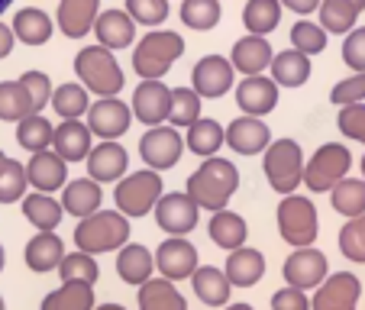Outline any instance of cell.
Here are the masks:
<instances>
[{
  "mask_svg": "<svg viewBox=\"0 0 365 310\" xmlns=\"http://www.w3.org/2000/svg\"><path fill=\"white\" fill-rule=\"evenodd\" d=\"M236 187H240V172H236V165L230 159L210 155V159H204V165L187 178L185 191L191 194L200 210H210V214H214V210H223V207L230 204Z\"/></svg>",
  "mask_w": 365,
  "mask_h": 310,
  "instance_id": "6da1fadb",
  "label": "cell"
},
{
  "mask_svg": "<svg viewBox=\"0 0 365 310\" xmlns=\"http://www.w3.org/2000/svg\"><path fill=\"white\" fill-rule=\"evenodd\" d=\"M75 75L81 78V84L97 97H117L123 91L126 78H123V68H120L113 48L107 46H88L78 52L75 58Z\"/></svg>",
  "mask_w": 365,
  "mask_h": 310,
  "instance_id": "7a4b0ae2",
  "label": "cell"
},
{
  "mask_svg": "<svg viewBox=\"0 0 365 310\" xmlns=\"http://www.w3.org/2000/svg\"><path fill=\"white\" fill-rule=\"evenodd\" d=\"M130 242V217L120 210H97L75 227V246L91 255L113 252Z\"/></svg>",
  "mask_w": 365,
  "mask_h": 310,
  "instance_id": "3957f363",
  "label": "cell"
},
{
  "mask_svg": "<svg viewBox=\"0 0 365 310\" xmlns=\"http://www.w3.org/2000/svg\"><path fill=\"white\" fill-rule=\"evenodd\" d=\"M185 56V39L172 29H152L149 36H143L133 52V71L139 78H165V71L172 68L178 58Z\"/></svg>",
  "mask_w": 365,
  "mask_h": 310,
  "instance_id": "277c9868",
  "label": "cell"
},
{
  "mask_svg": "<svg viewBox=\"0 0 365 310\" xmlns=\"http://www.w3.org/2000/svg\"><path fill=\"white\" fill-rule=\"evenodd\" d=\"M162 197V175L155 168H145V172H130L117 181L113 187V200H117V210L126 214L130 220L145 217L152 207L159 204Z\"/></svg>",
  "mask_w": 365,
  "mask_h": 310,
  "instance_id": "5b68a950",
  "label": "cell"
},
{
  "mask_svg": "<svg viewBox=\"0 0 365 310\" xmlns=\"http://www.w3.org/2000/svg\"><path fill=\"white\" fill-rule=\"evenodd\" d=\"M262 168L269 185L278 194H294L304 185V152L294 139H275L262 155Z\"/></svg>",
  "mask_w": 365,
  "mask_h": 310,
  "instance_id": "8992f818",
  "label": "cell"
},
{
  "mask_svg": "<svg viewBox=\"0 0 365 310\" xmlns=\"http://www.w3.org/2000/svg\"><path fill=\"white\" fill-rule=\"evenodd\" d=\"M317 207L310 197L301 194H284V200L278 204V233L288 246L301 249V246H314L317 239Z\"/></svg>",
  "mask_w": 365,
  "mask_h": 310,
  "instance_id": "52a82bcc",
  "label": "cell"
},
{
  "mask_svg": "<svg viewBox=\"0 0 365 310\" xmlns=\"http://www.w3.org/2000/svg\"><path fill=\"white\" fill-rule=\"evenodd\" d=\"M352 168V155L346 145L339 143H327L320 145L310 162L304 165V185L310 187V194H327L336 187V181L346 178V172Z\"/></svg>",
  "mask_w": 365,
  "mask_h": 310,
  "instance_id": "ba28073f",
  "label": "cell"
},
{
  "mask_svg": "<svg viewBox=\"0 0 365 310\" xmlns=\"http://www.w3.org/2000/svg\"><path fill=\"white\" fill-rule=\"evenodd\" d=\"M185 149H187V143L181 139L178 126H149V133L139 139V155L155 172L175 168Z\"/></svg>",
  "mask_w": 365,
  "mask_h": 310,
  "instance_id": "9c48e42d",
  "label": "cell"
},
{
  "mask_svg": "<svg viewBox=\"0 0 365 310\" xmlns=\"http://www.w3.org/2000/svg\"><path fill=\"white\" fill-rule=\"evenodd\" d=\"M172 113V88L162 78H143L133 91V117L145 126H162Z\"/></svg>",
  "mask_w": 365,
  "mask_h": 310,
  "instance_id": "30bf717a",
  "label": "cell"
},
{
  "mask_svg": "<svg viewBox=\"0 0 365 310\" xmlns=\"http://www.w3.org/2000/svg\"><path fill=\"white\" fill-rule=\"evenodd\" d=\"M284 281L294 284L301 291H310V288H320L324 278L330 275V265H327V255L314 246H301L284 259V269H282Z\"/></svg>",
  "mask_w": 365,
  "mask_h": 310,
  "instance_id": "8fae6325",
  "label": "cell"
},
{
  "mask_svg": "<svg viewBox=\"0 0 365 310\" xmlns=\"http://www.w3.org/2000/svg\"><path fill=\"white\" fill-rule=\"evenodd\" d=\"M197 217H200V207L194 204L191 194H162L159 204H155V223H159L162 233L168 236H185L197 227Z\"/></svg>",
  "mask_w": 365,
  "mask_h": 310,
  "instance_id": "7c38bea8",
  "label": "cell"
},
{
  "mask_svg": "<svg viewBox=\"0 0 365 310\" xmlns=\"http://www.w3.org/2000/svg\"><path fill=\"white\" fill-rule=\"evenodd\" d=\"M359 294H362V281L352 272H336L327 275L324 284L314 291L310 310H356Z\"/></svg>",
  "mask_w": 365,
  "mask_h": 310,
  "instance_id": "4fadbf2b",
  "label": "cell"
},
{
  "mask_svg": "<svg viewBox=\"0 0 365 310\" xmlns=\"http://www.w3.org/2000/svg\"><path fill=\"white\" fill-rule=\"evenodd\" d=\"M133 107H126L120 97H101L97 103H91L88 110V126L94 136L101 139H120L133 123Z\"/></svg>",
  "mask_w": 365,
  "mask_h": 310,
  "instance_id": "5bb4252c",
  "label": "cell"
},
{
  "mask_svg": "<svg viewBox=\"0 0 365 310\" xmlns=\"http://www.w3.org/2000/svg\"><path fill=\"white\" fill-rule=\"evenodd\" d=\"M233 62L223 56H204L191 71V88L197 91L204 100H217L233 88Z\"/></svg>",
  "mask_w": 365,
  "mask_h": 310,
  "instance_id": "9a60e30c",
  "label": "cell"
},
{
  "mask_svg": "<svg viewBox=\"0 0 365 310\" xmlns=\"http://www.w3.org/2000/svg\"><path fill=\"white\" fill-rule=\"evenodd\" d=\"M155 265H159V272L165 278H172V281H185V278H191L194 272L200 269L197 265V249H194L185 236H168V239L155 249Z\"/></svg>",
  "mask_w": 365,
  "mask_h": 310,
  "instance_id": "2e32d148",
  "label": "cell"
},
{
  "mask_svg": "<svg viewBox=\"0 0 365 310\" xmlns=\"http://www.w3.org/2000/svg\"><path fill=\"white\" fill-rule=\"evenodd\" d=\"M236 103L249 117H265L278 107V81L262 75H246L236 84Z\"/></svg>",
  "mask_w": 365,
  "mask_h": 310,
  "instance_id": "e0dca14e",
  "label": "cell"
},
{
  "mask_svg": "<svg viewBox=\"0 0 365 310\" xmlns=\"http://www.w3.org/2000/svg\"><path fill=\"white\" fill-rule=\"evenodd\" d=\"M227 145L236 155H259L272 145V130L262 123V117H249L242 113L240 120L227 126Z\"/></svg>",
  "mask_w": 365,
  "mask_h": 310,
  "instance_id": "ac0fdd59",
  "label": "cell"
},
{
  "mask_svg": "<svg viewBox=\"0 0 365 310\" xmlns=\"http://www.w3.org/2000/svg\"><path fill=\"white\" fill-rule=\"evenodd\" d=\"M26 175L36 191L56 194L58 187L68 185V162H65L58 152L42 149V152H33V159L26 162Z\"/></svg>",
  "mask_w": 365,
  "mask_h": 310,
  "instance_id": "d6986e66",
  "label": "cell"
},
{
  "mask_svg": "<svg viewBox=\"0 0 365 310\" xmlns=\"http://www.w3.org/2000/svg\"><path fill=\"white\" fill-rule=\"evenodd\" d=\"M97 16H101V0H58L56 26L68 39H81L94 29Z\"/></svg>",
  "mask_w": 365,
  "mask_h": 310,
  "instance_id": "ffe728a7",
  "label": "cell"
},
{
  "mask_svg": "<svg viewBox=\"0 0 365 310\" xmlns=\"http://www.w3.org/2000/svg\"><path fill=\"white\" fill-rule=\"evenodd\" d=\"M272 46L265 36H242L240 42H233V52H230V62L240 75H262L265 68H272Z\"/></svg>",
  "mask_w": 365,
  "mask_h": 310,
  "instance_id": "44dd1931",
  "label": "cell"
},
{
  "mask_svg": "<svg viewBox=\"0 0 365 310\" xmlns=\"http://www.w3.org/2000/svg\"><path fill=\"white\" fill-rule=\"evenodd\" d=\"M88 172L94 181H120L126 175V149L117 143V139H101V145L91 149L88 159Z\"/></svg>",
  "mask_w": 365,
  "mask_h": 310,
  "instance_id": "7402d4cb",
  "label": "cell"
},
{
  "mask_svg": "<svg viewBox=\"0 0 365 310\" xmlns=\"http://www.w3.org/2000/svg\"><path fill=\"white\" fill-rule=\"evenodd\" d=\"M91 126L81 120H62L56 126V139H52V149L62 155L65 162H81L91 155Z\"/></svg>",
  "mask_w": 365,
  "mask_h": 310,
  "instance_id": "603a6c76",
  "label": "cell"
},
{
  "mask_svg": "<svg viewBox=\"0 0 365 310\" xmlns=\"http://www.w3.org/2000/svg\"><path fill=\"white\" fill-rule=\"evenodd\" d=\"M97 42L107 48H130V42L136 39V20L126 10H103L94 23Z\"/></svg>",
  "mask_w": 365,
  "mask_h": 310,
  "instance_id": "cb8c5ba5",
  "label": "cell"
},
{
  "mask_svg": "<svg viewBox=\"0 0 365 310\" xmlns=\"http://www.w3.org/2000/svg\"><path fill=\"white\" fill-rule=\"evenodd\" d=\"M65 259V246L56 233H36L26 242V252H23V262L26 269H33L36 275H46V272L58 269Z\"/></svg>",
  "mask_w": 365,
  "mask_h": 310,
  "instance_id": "d4e9b609",
  "label": "cell"
},
{
  "mask_svg": "<svg viewBox=\"0 0 365 310\" xmlns=\"http://www.w3.org/2000/svg\"><path fill=\"white\" fill-rule=\"evenodd\" d=\"M227 278L233 288H252V284H259V278L265 275V255L259 252V249H233L227 259Z\"/></svg>",
  "mask_w": 365,
  "mask_h": 310,
  "instance_id": "484cf974",
  "label": "cell"
},
{
  "mask_svg": "<svg viewBox=\"0 0 365 310\" xmlns=\"http://www.w3.org/2000/svg\"><path fill=\"white\" fill-rule=\"evenodd\" d=\"M101 200H103L101 181H94V178L68 181V185H65V194H62V207L68 210V214H75L78 220L97 214V210H101Z\"/></svg>",
  "mask_w": 365,
  "mask_h": 310,
  "instance_id": "4316f807",
  "label": "cell"
},
{
  "mask_svg": "<svg viewBox=\"0 0 365 310\" xmlns=\"http://www.w3.org/2000/svg\"><path fill=\"white\" fill-rule=\"evenodd\" d=\"M152 269H155V255L149 252L139 242H126L117 252V275L123 278L126 284H145L152 278Z\"/></svg>",
  "mask_w": 365,
  "mask_h": 310,
  "instance_id": "83f0119b",
  "label": "cell"
},
{
  "mask_svg": "<svg viewBox=\"0 0 365 310\" xmlns=\"http://www.w3.org/2000/svg\"><path fill=\"white\" fill-rule=\"evenodd\" d=\"M139 310H187V301L172 278H149L139 284Z\"/></svg>",
  "mask_w": 365,
  "mask_h": 310,
  "instance_id": "f1b7e54d",
  "label": "cell"
},
{
  "mask_svg": "<svg viewBox=\"0 0 365 310\" xmlns=\"http://www.w3.org/2000/svg\"><path fill=\"white\" fill-rule=\"evenodd\" d=\"M191 284H194V294L200 297L204 307H223L230 301V278L223 269H214V265H200L197 272L191 275Z\"/></svg>",
  "mask_w": 365,
  "mask_h": 310,
  "instance_id": "f546056e",
  "label": "cell"
},
{
  "mask_svg": "<svg viewBox=\"0 0 365 310\" xmlns=\"http://www.w3.org/2000/svg\"><path fill=\"white\" fill-rule=\"evenodd\" d=\"M207 233H210L214 246H220V249H227V252H233V249L246 246L249 227H246V220H242L240 214H233V210H227V207H223V210H214Z\"/></svg>",
  "mask_w": 365,
  "mask_h": 310,
  "instance_id": "4dcf8cb0",
  "label": "cell"
},
{
  "mask_svg": "<svg viewBox=\"0 0 365 310\" xmlns=\"http://www.w3.org/2000/svg\"><path fill=\"white\" fill-rule=\"evenodd\" d=\"M62 214H65V207L46 191H36V194L23 197V217H26L39 233H52V229L62 223Z\"/></svg>",
  "mask_w": 365,
  "mask_h": 310,
  "instance_id": "1f68e13d",
  "label": "cell"
},
{
  "mask_svg": "<svg viewBox=\"0 0 365 310\" xmlns=\"http://www.w3.org/2000/svg\"><path fill=\"white\" fill-rule=\"evenodd\" d=\"M362 10L365 0H320V26L327 33H352Z\"/></svg>",
  "mask_w": 365,
  "mask_h": 310,
  "instance_id": "d6a6232c",
  "label": "cell"
},
{
  "mask_svg": "<svg viewBox=\"0 0 365 310\" xmlns=\"http://www.w3.org/2000/svg\"><path fill=\"white\" fill-rule=\"evenodd\" d=\"M52 20H48L46 10L39 7H26V10H16L14 16V33L23 46H46L52 39Z\"/></svg>",
  "mask_w": 365,
  "mask_h": 310,
  "instance_id": "836d02e7",
  "label": "cell"
},
{
  "mask_svg": "<svg viewBox=\"0 0 365 310\" xmlns=\"http://www.w3.org/2000/svg\"><path fill=\"white\" fill-rule=\"evenodd\" d=\"M94 284L84 281H62L52 294H46L39 310H94Z\"/></svg>",
  "mask_w": 365,
  "mask_h": 310,
  "instance_id": "e575fe53",
  "label": "cell"
},
{
  "mask_svg": "<svg viewBox=\"0 0 365 310\" xmlns=\"http://www.w3.org/2000/svg\"><path fill=\"white\" fill-rule=\"evenodd\" d=\"M185 143H187V149H191L194 155H200V159H210V155H217V152H220V145L227 143V130H223L217 120L200 117L197 123L187 126Z\"/></svg>",
  "mask_w": 365,
  "mask_h": 310,
  "instance_id": "d590c367",
  "label": "cell"
},
{
  "mask_svg": "<svg viewBox=\"0 0 365 310\" xmlns=\"http://www.w3.org/2000/svg\"><path fill=\"white\" fill-rule=\"evenodd\" d=\"M272 78L278 81V88H301L310 78V56L297 52L291 46V52H278L272 58Z\"/></svg>",
  "mask_w": 365,
  "mask_h": 310,
  "instance_id": "8d00e7d4",
  "label": "cell"
},
{
  "mask_svg": "<svg viewBox=\"0 0 365 310\" xmlns=\"http://www.w3.org/2000/svg\"><path fill=\"white\" fill-rule=\"evenodd\" d=\"M29 113H36L33 94L26 91L23 81H0V120L7 123H20Z\"/></svg>",
  "mask_w": 365,
  "mask_h": 310,
  "instance_id": "74e56055",
  "label": "cell"
},
{
  "mask_svg": "<svg viewBox=\"0 0 365 310\" xmlns=\"http://www.w3.org/2000/svg\"><path fill=\"white\" fill-rule=\"evenodd\" d=\"M282 23V0H246L242 26L255 36H269Z\"/></svg>",
  "mask_w": 365,
  "mask_h": 310,
  "instance_id": "f35d334b",
  "label": "cell"
},
{
  "mask_svg": "<svg viewBox=\"0 0 365 310\" xmlns=\"http://www.w3.org/2000/svg\"><path fill=\"white\" fill-rule=\"evenodd\" d=\"M91 91L78 81H68L62 88L52 91V110L58 113L62 120H81L84 113L91 110Z\"/></svg>",
  "mask_w": 365,
  "mask_h": 310,
  "instance_id": "ab89813d",
  "label": "cell"
},
{
  "mask_svg": "<svg viewBox=\"0 0 365 310\" xmlns=\"http://www.w3.org/2000/svg\"><path fill=\"white\" fill-rule=\"evenodd\" d=\"M330 204L343 217H362L365 214V178H343L330 191Z\"/></svg>",
  "mask_w": 365,
  "mask_h": 310,
  "instance_id": "60d3db41",
  "label": "cell"
},
{
  "mask_svg": "<svg viewBox=\"0 0 365 310\" xmlns=\"http://www.w3.org/2000/svg\"><path fill=\"white\" fill-rule=\"evenodd\" d=\"M52 139H56V126L48 123L42 113H29L26 120H20V123H16V143H20L26 152L48 149V145H52Z\"/></svg>",
  "mask_w": 365,
  "mask_h": 310,
  "instance_id": "b9f144b4",
  "label": "cell"
},
{
  "mask_svg": "<svg viewBox=\"0 0 365 310\" xmlns=\"http://www.w3.org/2000/svg\"><path fill=\"white\" fill-rule=\"evenodd\" d=\"M26 185H29V175H26V165H20L16 159L4 155L0 152V204H14L26 194Z\"/></svg>",
  "mask_w": 365,
  "mask_h": 310,
  "instance_id": "7bdbcfd3",
  "label": "cell"
},
{
  "mask_svg": "<svg viewBox=\"0 0 365 310\" xmlns=\"http://www.w3.org/2000/svg\"><path fill=\"white\" fill-rule=\"evenodd\" d=\"M223 16V7L220 0H185L181 4V23L197 33H207V29H214Z\"/></svg>",
  "mask_w": 365,
  "mask_h": 310,
  "instance_id": "ee69618b",
  "label": "cell"
},
{
  "mask_svg": "<svg viewBox=\"0 0 365 310\" xmlns=\"http://www.w3.org/2000/svg\"><path fill=\"white\" fill-rule=\"evenodd\" d=\"M200 100H204V97L194 88H172V113H168V123L178 126V130H187L191 123H197Z\"/></svg>",
  "mask_w": 365,
  "mask_h": 310,
  "instance_id": "f6af8a7d",
  "label": "cell"
},
{
  "mask_svg": "<svg viewBox=\"0 0 365 310\" xmlns=\"http://www.w3.org/2000/svg\"><path fill=\"white\" fill-rule=\"evenodd\" d=\"M58 275H62V281H84V284H97V278H101V269H97L94 255L84 252V249H78V252L65 255L62 265H58Z\"/></svg>",
  "mask_w": 365,
  "mask_h": 310,
  "instance_id": "bcb514c9",
  "label": "cell"
},
{
  "mask_svg": "<svg viewBox=\"0 0 365 310\" xmlns=\"http://www.w3.org/2000/svg\"><path fill=\"white\" fill-rule=\"evenodd\" d=\"M291 46L304 56H317L327 48V29L320 23H310V20H297L291 26Z\"/></svg>",
  "mask_w": 365,
  "mask_h": 310,
  "instance_id": "7dc6e473",
  "label": "cell"
},
{
  "mask_svg": "<svg viewBox=\"0 0 365 310\" xmlns=\"http://www.w3.org/2000/svg\"><path fill=\"white\" fill-rule=\"evenodd\" d=\"M339 252H343L349 262L365 265V214L349 217V223L339 229Z\"/></svg>",
  "mask_w": 365,
  "mask_h": 310,
  "instance_id": "c3c4849f",
  "label": "cell"
},
{
  "mask_svg": "<svg viewBox=\"0 0 365 310\" xmlns=\"http://www.w3.org/2000/svg\"><path fill=\"white\" fill-rule=\"evenodd\" d=\"M126 14L139 26H162L168 20V0H126Z\"/></svg>",
  "mask_w": 365,
  "mask_h": 310,
  "instance_id": "681fc988",
  "label": "cell"
},
{
  "mask_svg": "<svg viewBox=\"0 0 365 310\" xmlns=\"http://www.w3.org/2000/svg\"><path fill=\"white\" fill-rule=\"evenodd\" d=\"M336 123L346 139H356V143L365 145V103H346V107H339Z\"/></svg>",
  "mask_w": 365,
  "mask_h": 310,
  "instance_id": "f907efd6",
  "label": "cell"
},
{
  "mask_svg": "<svg viewBox=\"0 0 365 310\" xmlns=\"http://www.w3.org/2000/svg\"><path fill=\"white\" fill-rule=\"evenodd\" d=\"M362 100H365V71H356L352 78H343V81L330 91V103H336V107L362 103Z\"/></svg>",
  "mask_w": 365,
  "mask_h": 310,
  "instance_id": "816d5d0a",
  "label": "cell"
},
{
  "mask_svg": "<svg viewBox=\"0 0 365 310\" xmlns=\"http://www.w3.org/2000/svg\"><path fill=\"white\" fill-rule=\"evenodd\" d=\"M343 62L349 65L352 71H365V26L346 33L343 42Z\"/></svg>",
  "mask_w": 365,
  "mask_h": 310,
  "instance_id": "f5cc1de1",
  "label": "cell"
},
{
  "mask_svg": "<svg viewBox=\"0 0 365 310\" xmlns=\"http://www.w3.org/2000/svg\"><path fill=\"white\" fill-rule=\"evenodd\" d=\"M20 81L26 84V91L33 94L36 113H39L42 107H48V100H52V81H48V75H42V71H23Z\"/></svg>",
  "mask_w": 365,
  "mask_h": 310,
  "instance_id": "db71d44e",
  "label": "cell"
},
{
  "mask_svg": "<svg viewBox=\"0 0 365 310\" xmlns=\"http://www.w3.org/2000/svg\"><path fill=\"white\" fill-rule=\"evenodd\" d=\"M272 310H310L307 291L294 288V284H288V288L275 291V294H272Z\"/></svg>",
  "mask_w": 365,
  "mask_h": 310,
  "instance_id": "11a10c76",
  "label": "cell"
},
{
  "mask_svg": "<svg viewBox=\"0 0 365 310\" xmlns=\"http://www.w3.org/2000/svg\"><path fill=\"white\" fill-rule=\"evenodd\" d=\"M14 42H16L14 26H4V23H0V58H7L10 52H14Z\"/></svg>",
  "mask_w": 365,
  "mask_h": 310,
  "instance_id": "9f6ffc18",
  "label": "cell"
},
{
  "mask_svg": "<svg viewBox=\"0 0 365 310\" xmlns=\"http://www.w3.org/2000/svg\"><path fill=\"white\" fill-rule=\"evenodd\" d=\"M288 10H294V14H301V16H307V14H314V10H320V0H282Z\"/></svg>",
  "mask_w": 365,
  "mask_h": 310,
  "instance_id": "6f0895ef",
  "label": "cell"
},
{
  "mask_svg": "<svg viewBox=\"0 0 365 310\" xmlns=\"http://www.w3.org/2000/svg\"><path fill=\"white\" fill-rule=\"evenodd\" d=\"M94 310H126V307H120V304H101V307H94Z\"/></svg>",
  "mask_w": 365,
  "mask_h": 310,
  "instance_id": "680465c9",
  "label": "cell"
},
{
  "mask_svg": "<svg viewBox=\"0 0 365 310\" xmlns=\"http://www.w3.org/2000/svg\"><path fill=\"white\" fill-rule=\"evenodd\" d=\"M227 310H255V307H249V304H230Z\"/></svg>",
  "mask_w": 365,
  "mask_h": 310,
  "instance_id": "91938a15",
  "label": "cell"
},
{
  "mask_svg": "<svg viewBox=\"0 0 365 310\" xmlns=\"http://www.w3.org/2000/svg\"><path fill=\"white\" fill-rule=\"evenodd\" d=\"M4 262H7V252H4V246H0V272H4Z\"/></svg>",
  "mask_w": 365,
  "mask_h": 310,
  "instance_id": "94428289",
  "label": "cell"
},
{
  "mask_svg": "<svg viewBox=\"0 0 365 310\" xmlns=\"http://www.w3.org/2000/svg\"><path fill=\"white\" fill-rule=\"evenodd\" d=\"M10 4H14V0H0V14H4V10H10Z\"/></svg>",
  "mask_w": 365,
  "mask_h": 310,
  "instance_id": "6125c7cd",
  "label": "cell"
},
{
  "mask_svg": "<svg viewBox=\"0 0 365 310\" xmlns=\"http://www.w3.org/2000/svg\"><path fill=\"white\" fill-rule=\"evenodd\" d=\"M362 178H365V155H362Z\"/></svg>",
  "mask_w": 365,
  "mask_h": 310,
  "instance_id": "be15d7a7",
  "label": "cell"
},
{
  "mask_svg": "<svg viewBox=\"0 0 365 310\" xmlns=\"http://www.w3.org/2000/svg\"><path fill=\"white\" fill-rule=\"evenodd\" d=\"M0 310H7V307H4V297H0Z\"/></svg>",
  "mask_w": 365,
  "mask_h": 310,
  "instance_id": "e7e4bbea",
  "label": "cell"
}]
</instances>
